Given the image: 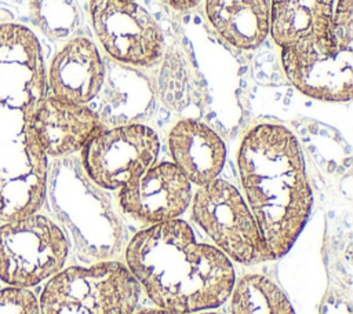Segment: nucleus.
<instances>
[{
    "mask_svg": "<svg viewBox=\"0 0 353 314\" xmlns=\"http://www.w3.org/2000/svg\"><path fill=\"white\" fill-rule=\"evenodd\" d=\"M41 47L23 25L0 23V220L36 213L46 196L47 156L33 131L46 96Z\"/></svg>",
    "mask_w": 353,
    "mask_h": 314,
    "instance_id": "1",
    "label": "nucleus"
},
{
    "mask_svg": "<svg viewBox=\"0 0 353 314\" xmlns=\"http://www.w3.org/2000/svg\"><path fill=\"white\" fill-rule=\"evenodd\" d=\"M128 270L164 310L189 314L218 307L232 293L234 271L226 255L196 241L179 219L137 233L125 252Z\"/></svg>",
    "mask_w": 353,
    "mask_h": 314,
    "instance_id": "2",
    "label": "nucleus"
},
{
    "mask_svg": "<svg viewBox=\"0 0 353 314\" xmlns=\"http://www.w3.org/2000/svg\"><path fill=\"white\" fill-rule=\"evenodd\" d=\"M237 161L262 238L272 258H281L295 242L312 207L299 143L283 125L259 124L243 138Z\"/></svg>",
    "mask_w": 353,
    "mask_h": 314,
    "instance_id": "3",
    "label": "nucleus"
},
{
    "mask_svg": "<svg viewBox=\"0 0 353 314\" xmlns=\"http://www.w3.org/2000/svg\"><path fill=\"white\" fill-rule=\"evenodd\" d=\"M353 0H338L325 36L281 48L287 78L302 94L321 101H349L353 88Z\"/></svg>",
    "mask_w": 353,
    "mask_h": 314,
    "instance_id": "4",
    "label": "nucleus"
},
{
    "mask_svg": "<svg viewBox=\"0 0 353 314\" xmlns=\"http://www.w3.org/2000/svg\"><path fill=\"white\" fill-rule=\"evenodd\" d=\"M139 291V282L119 262L74 266L50 278L39 307L40 314H132Z\"/></svg>",
    "mask_w": 353,
    "mask_h": 314,
    "instance_id": "5",
    "label": "nucleus"
},
{
    "mask_svg": "<svg viewBox=\"0 0 353 314\" xmlns=\"http://www.w3.org/2000/svg\"><path fill=\"white\" fill-rule=\"evenodd\" d=\"M68 255L62 230L48 218L32 213L0 226V280L29 288L58 273Z\"/></svg>",
    "mask_w": 353,
    "mask_h": 314,
    "instance_id": "6",
    "label": "nucleus"
},
{
    "mask_svg": "<svg viewBox=\"0 0 353 314\" xmlns=\"http://www.w3.org/2000/svg\"><path fill=\"white\" fill-rule=\"evenodd\" d=\"M193 219L236 262L256 264L273 259L248 205L226 180L200 186L193 197Z\"/></svg>",
    "mask_w": 353,
    "mask_h": 314,
    "instance_id": "7",
    "label": "nucleus"
},
{
    "mask_svg": "<svg viewBox=\"0 0 353 314\" xmlns=\"http://www.w3.org/2000/svg\"><path fill=\"white\" fill-rule=\"evenodd\" d=\"M159 147L156 132L142 124L102 129L81 149L83 165L97 185L121 189L154 163Z\"/></svg>",
    "mask_w": 353,
    "mask_h": 314,
    "instance_id": "8",
    "label": "nucleus"
},
{
    "mask_svg": "<svg viewBox=\"0 0 353 314\" xmlns=\"http://www.w3.org/2000/svg\"><path fill=\"white\" fill-rule=\"evenodd\" d=\"M97 36L114 59L150 66L163 52V33L152 15L131 0H90Z\"/></svg>",
    "mask_w": 353,
    "mask_h": 314,
    "instance_id": "9",
    "label": "nucleus"
},
{
    "mask_svg": "<svg viewBox=\"0 0 353 314\" xmlns=\"http://www.w3.org/2000/svg\"><path fill=\"white\" fill-rule=\"evenodd\" d=\"M190 191L189 179L174 163H160L121 187L119 204L134 219L157 224L183 213Z\"/></svg>",
    "mask_w": 353,
    "mask_h": 314,
    "instance_id": "10",
    "label": "nucleus"
},
{
    "mask_svg": "<svg viewBox=\"0 0 353 314\" xmlns=\"http://www.w3.org/2000/svg\"><path fill=\"white\" fill-rule=\"evenodd\" d=\"M33 131L46 156L74 153L103 129L95 112L54 95H46L33 116Z\"/></svg>",
    "mask_w": 353,
    "mask_h": 314,
    "instance_id": "11",
    "label": "nucleus"
},
{
    "mask_svg": "<svg viewBox=\"0 0 353 314\" xmlns=\"http://www.w3.org/2000/svg\"><path fill=\"white\" fill-rule=\"evenodd\" d=\"M103 65L95 44L83 36L70 39L52 58L46 83L51 95L87 103L99 91Z\"/></svg>",
    "mask_w": 353,
    "mask_h": 314,
    "instance_id": "12",
    "label": "nucleus"
},
{
    "mask_svg": "<svg viewBox=\"0 0 353 314\" xmlns=\"http://www.w3.org/2000/svg\"><path fill=\"white\" fill-rule=\"evenodd\" d=\"M168 146L174 164L192 183L203 186L216 179L223 168L226 157L223 140L197 120L178 121L170 131Z\"/></svg>",
    "mask_w": 353,
    "mask_h": 314,
    "instance_id": "13",
    "label": "nucleus"
},
{
    "mask_svg": "<svg viewBox=\"0 0 353 314\" xmlns=\"http://www.w3.org/2000/svg\"><path fill=\"white\" fill-rule=\"evenodd\" d=\"M334 0H270L273 41L301 47L325 36L331 25Z\"/></svg>",
    "mask_w": 353,
    "mask_h": 314,
    "instance_id": "14",
    "label": "nucleus"
},
{
    "mask_svg": "<svg viewBox=\"0 0 353 314\" xmlns=\"http://www.w3.org/2000/svg\"><path fill=\"white\" fill-rule=\"evenodd\" d=\"M205 14L212 28L237 48L258 47L270 30L269 0H205Z\"/></svg>",
    "mask_w": 353,
    "mask_h": 314,
    "instance_id": "15",
    "label": "nucleus"
},
{
    "mask_svg": "<svg viewBox=\"0 0 353 314\" xmlns=\"http://www.w3.org/2000/svg\"><path fill=\"white\" fill-rule=\"evenodd\" d=\"M232 292V314H295L281 289L265 275H244Z\"/></svg>",
    "mask_w": 353,
    "mask_h": 314,
    "instance_id": "16",
    "label": "nucleus"
},
{
    "mask_svg": "<svg viewBox=\"0 0 353 314\" xmlns=\"http://www.w3.org/2000/svg\"><path fill=\"white\" fill-rule=\"evenodd\" d=\"M0 314H40L36 296L28 288L0 289Z\"/></svg>",
    "mask_w": 353,
    "mask_h": 314,
    "instance_id": "17",
    "label": "nucleus"
},
{
    "mask_svg": "<svg viewBox=\"0 0 353 314\" xmlns=\"http://www.w3.org/2000/svg\"><path fill=\"white\" fill-rule=\"evenodd\" d=\"M164 3H167L170 7H172L176 11H188L192 10L193 7H196L200 0H163Z\"/></svg>",
    "mask_w": 353,
    "mask_h": 314,
    "instance_id": "18",
    "label": "nucleus"
},
{
    "mask_svg": "<svg viewBox=\"0 0 353 314\" xmlns=\"http://www.w3.org/2000/svg\"><path fill=\"white\" fill-rule=\"evenodd\" d=\"M137 314H178V313H174V311H170V310H164V308H150V310H143V311H139Z\"/></svg>",
    "mask_w": 353,
    "mask_h": 314,
    "instance_id": "19",
    "label": "nucleus"
},
{
    "mask_svg": "<svg viewBox=\"0 0 353 314\" xmlns=\"http://www.w3.org/2000/svg\"><path fill=\"white\" fill-rule=\"evenodd\" d=\"M189 314H192V313H189ZM203 314H218V313H203Z\"/></svg>",
    "mask_w": 353,
    "mask_h": 314,
    "instance_id": "20",
    "label": "nucleus"
},
{
    "mask_svg": "<svg viewBox=\"0 0 353 314\" xmlns=\"http://www.w3.org/2000/svg\"><path fill=\"white\" fill-rule=\"evenodd\" d=\"M131 1H135V0H131Z\"/></svg>",
    "mask_w": 353,
    "mask_h": 314,
    "instance_id": "21",
    "label": "nucleus"
}]
</instances>
